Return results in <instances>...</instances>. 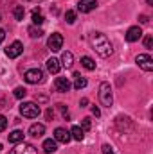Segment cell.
Returning <instances> with one entry per match:
<instances>
[{"instance_id":"obj_1","label":"cell","mask_w":153,"mask_h":154,"mask_svg":"<svg viewBox=\"0 0 153 154\" xmlns=\"http://www.w3.org/2000/svg\"><path fill=\"white\" fill-rule=\"evenodd\" d=\"M90 45H92V48H94L101 57H110V56L114 54V47H112L110 39L106 38L103 32H94V34L90 36Z\"/></svg>"},{"instance_id":"obj_2","label":"cell","mask_w":153,"mask_h":154,"mask_svg":"<svg viewBox=\"0 0 153 154\" xmlns=\"http://www.w3.org/2000/svg\"><path fill=\"white\" fill-rule=\"evenodd\" d=\"M99 100L106 108H110L114 104V95H112V88H110L108 82H101L99 84Z\"/></svg>"},{"instance_id":"obj_3","label":"cell","mask_w":153,"mask_h":154,"mask_svg":"<svg viewBox=\"0 0 153 154\" xmlns=\"http://www.w3.org/2000/svg\"><path fill=\"white\" fill-rule=\"evenodd\" d=\"M20 113L25 116V118H36L41 113V109H40V106H36L34 102H24V104H20Z\"/></svg>"},{"instance_id":"obj_4","label":"cell","mask_w":153,"mask_h":154,"mask_svg":"<svg viewBox=\"0 0 153 154\" xmlns=\"http://www.w3.org/2000/svg\"><path fill=\"white\" fill-rule=\"evenodd\" d=\"M43 77L45 74L40 70V68H31L24 74V79L29 82V84H38V82H43Z\"/></svg>"},{"instance_id":"obj_5","label":"cell","mask_w":153,"mask_h":154,"mask_svg":"<svg viewBox=\"0 0 153 154\" xmlns=\"http://www.w3.org/2000/svg\"><path fill=\"white\" fill-rule=\"evenodd\" d=\"M47 47H49V50H52V52L61 50V47H63V36H61L60 32L50 34L49 39H47Z\"/></svg>"},{"instance_id":"obj_6","label":"cell","mask_w":153,"mask_h":154,"mask_svg":"<svg viewBox=\"0 0 153 154\" xmlns=\"http://www.w3.org/2000/svg\"><path fill=\"white\" fill-rule=\"evenodd\" d=\"M135 61H137V65H139L144 72H151L153 70V59H151L150 54H139Z\"/></svg>"},{"instance_id":"obj_7","label":"cell","mask_w":153,"mask_h":154,"mask_svg":"<svg viewBox=\"0 0 153 154\" xmlns=\"http://www.w3.org/2000/svg\"><path fill=\"white\" fill-rule=\"evenodd\" d=\"M24 52V45L20 43V41H13L7 48H5V56L9 57V59H15V57H18L20 54Z\"/></svg>"},{"instance_id":"obj_8","label":"cell","mask_w":153,"mask_h":154,"mask_svg":"<svg viewBox=\"0 0 153 154\" xmlns=\"http://www.w3.org/2000/svg\"><path fill=\"white\" fill-rule=\"evenodd\" d=\"M11 154H38L36 151V147L34 145H31V143H22V145H16Z\"/></svg>"},{"instance_id":"obj_9","label":"cell","mask_w":153,"mask_h":154,"mask_svg":"<svg viewBox=\"0 0 153 154\" xmlns=\"http://www.w3.org/2000/svg\"><path fill=\"white\" fill-rule=\"evenodd\" d=\"M54 88H56V91H60V93H67V91L70 90V82H69L67 77H58V79L54 81Z\"/></svg>"},{"instance_id":"obj_10","label":"cell","mask_w":153,"mask_h":154,"mask_svg":"<svg viewBox=\"0 0 153 154\" xmlns=\"http://www.w3.org/2000/svg\"><path fill=\"white\" fill-rule=\"evenodd\" d=\"M54 140L56 142H61V143H69L70 142V133L63 127H56L54 131Z\"/></svg>"},{"instance_id":"obj_11","label":"cell","mask_w":153,"mask_h":154,"mask_svg":"<svg viewBox=\"0 0 153 154\" xmlns=\"http://www.w3.org/2000/svg\"><path fill=\"white\" fill-rule=\"evenodd\" d=\"M97 7V0H79L77 4V11L81 13H90Z\"/></svg>"},{"instance_id":"obj_12","label":"cell","mask_w":153,"mask_h":154,"mask_svg":"<svg viewBox=\"0 0 153 154\" xmlns=\"http://www.w3.org/2000/svg\"><path fill=\"white\" fill-rule=\"evenodd\" d=\"M141 36H142V29H141L139 25H133V27H130V29L126 31V39H128L130 43L137 41Z\"/></svg>"},{"instance_id":"obj_13","label":"cell","mask_w":153,"mask_h":154,"mask_svg":"<svg viewBox=\"0 0 153 154\" xmlns=\"http://www.w3.org/2000/svg\"><path fill=\"white\" fill-rule=\"evenodd\" d=\"M47 70L50 72V74H58L60 70H61V65H60V61L56 59V57H50V59H47Z\"/></svg>"},{"instance_id":"obj_14","label":"cell","mask_w":153,"mask_h":154,"mask_svg":"<svg viewBox=\"0 0 153 154\" xmlns=\"http://www.w3.org/2000/svg\"><path fill=\"white\" fill-rule=\"evenodd\" d=\"M43 133H45V125H43V124H33V125L29 127V134L34 136V138L43 136Z\"/></svg>"},{"instance_id":"obj_15","label":"cell","mask_w":153,"mask_h":154,"mask_svg":"<svg viewBox=\"0 0 153 154\" xmlns=\"http://www.w3.org/2000/svg\"><path fill=\"white\" fill-rule=\"evenodd\" d=\"M41 149H43V152L45 154H50V152H56L58 151V143H56V140H45L43 142V145H41Z\"/></svg>"},{"instance_id":"obj_16","label":"cell","mask_w":153,"mask_h":154,"mask_svg":"<svg viewBox=\"0 0 153 154\" xmlns=\"http://www.w3.org/2000/svg\"><path fill=\"white\" fill-rule=\"evenodd\" d=\"M61 65H63L65 68H72V65H74V56H72V52H63V54H61Z\"/></svg>"},{"instance_id":"obj_17","label":"cell","mask_w":153,"mask_h":154,"mask_svg":"<svg viewBox=\"0 0 153 154\" xmlns=\"http://www.w3.org/2000/svg\"><path fill=\"white\" fill-rule=\"evenodd\" d=\"M24 131H13V133H9V136H7V140L11 142V143H20V142H24Z\"/></svg>"},{"instance_id":"obj_18","label":"cell","mask_w":153,"mask_h":154,"mask_svg":"<svg viewBox=\"0 0 153 154\" xmlns=\"http://www.w3.org/2000/svg\"><path fill=\"white\" fill-rule=\"evenodd\" d=\"M86 84H88V82H86V79H85V77H81V74H74V88H76V90H83V88H86Z\"/></svg>"},{"instance_id":"obj_19","label":"cell","mask_w":153,"mask_h":154,"mask_svg":"<svg viewBox=\"0 0 153 154\" xmlns=\"http://www.w3.org/2000/svg\"><path fill=\"white\" fill-rule=\"evenodd\" d=\"M81 66L86 68V70H96V63H94V59L88 57V56H83V57H81Z\"/></svg>"},{"instance_id":"obj_20","label":"cell","mask_w":153,"mask_h":154,"mask_svg":"<svg viewBox=\"0 0 153 154\" xmlns=\"http://www.w3.org/2000/svg\"><path fill=\"white\" fill-rule=\"evenodd\" d=\"M70 134H72V138H74V140H77V142H81V140L85 138V131H83L79 125H74V127L70 129Z\"/></svg>"},{"instance_id":"obj_21","label":"cell","mask_w":153,"mask_h":154,"mask_svg":"<svg viewBox=\"0 0 153 154\" xmlns=\"http://www.w3.org/2000/svg\"><path fill=\"white\" fill-rule=\"evenodd\" d=\"M13 14H15V20H24V16H25V9H24V5H15V9H13Z\"/></svg>"},{"instance_id":"obj_22","label":"cell","mask_w":153,"mask_h":154,"mask_svg":"<svg viewBox=\"0 0 153 154\" xmlns=\"http://www.w3.org/2000/svg\"><path fill=\"white\" fill-rule=\"evenodd\" d=\"M33 23H34V25H41V23H43V16H41V13H40V7L33 11Z\"/></svg>"},{"instance_id":"obj_23","label":"cell","mask_w":153,"mask_h":154,"mask_svg":"<svg viewBox=\"0 0 153 154\" xmlns=\"http://www.w3.org/2000/svg\"><path fill=\"white\" fill-rule=\"evenodd\" d=\"M29 36L31 38H41L43 36V31L38 27H29Z\"/></svg>"},{"instance_id":"obj_24","label":"cell","mask_w":153,"mask_h":154,"mask_svg":"<svg viewBox=\"0 0 153 154\" xmlns=\"http://www.w3.org/2000/svg\"><path fill=\"white\" fill-rule=\"evenodd\" d=\"M25 95H27V90H25V88H22V86L15 88V97H16V99H24Z\"/></svg>"},{"instance_id":"obj_25","label":"cell","mask_w":153,"mask_h":154,"mask_svg":"<svg viewBox=\"0 0 153 154\" xmlns=\"http://www.w3.org/2000/svg\"><path fill=\"white\" fill-rule=\"evenodd\" d=\"M65 20H67V23H74L76 22V13L74 11H67L65 13Z\"/></svg>"},{"instance_id":"obj_26","label":"cell","mask_w":153,"mask_h":154,"mask_svg":"<svg viewBox=\"0 0 153 154\" xmlns=\"http://www.w3.org/2000/svg\"><path fill=\"white\" fill-rule=\"evenodd\" d=\"M58 109L63 113V118H65V120H69V118H70V115H69V109L65 108V104H58Z\"/></svg>"},{"instance_id":"obj_27","label":"cell","mask_w":153,"mask_h":154,"mask_svg":"<svg viewBox=\"0 0 153 154\" xmlns=\"http://www.w3.org/2000/svg\"><path fill=\"white\" fill-rule=\"evenodd\" d=\"M90 125H92V124H90V118H83V120H81V127H83V131H88Z\"/></svg>"},{"instance_id":"obj_28","label":"cell","mask_w":153,"mask_h":154,"mask_svg":"<svg viewBox=\"0 0 153 154\" xmlns=\"http://www.w3.org/2000/svg\"><path fill=\"white\" fill-rule=\"evenodd\" d=\"M5 127H7V118L4 115H0V133L5 131Z\"/></svg>"},{"instance_id":"obj_29","label":"cell","mask_w":153,"mask_h":154,"mask_svg":"<svg viewBox=\"0 0 153 154\" xmlns=\"http://www.w3.org/2000/svg\"><path fill=\"white\" fill-rule=\"evenodd\" d=\"M144 47L146 48H151L153 47V36H146L144 38Z\"/></svg>"},{"instance_id":"obj_30","label":"cell","mask_w":153,"mask_h":154,"mask_svg":"<svg viewBox=\"0 0 153 154\" xmlns=\"http://www.w3.org/2000/svg\"><path fill=\"white\" fill-rule=\"evenodd\" d=\"M103 154H115V152H114V149H112L108 143H105V145H103Z\"/></svg>"},{"instance_id":"obj_31","label":"cell","mask_w":153,"mask_h":154,"mask_svg":"<svg viewBox=\"0 0 153 154\" xmlns=\"http://www.w3.org/2000/svg\"><path fill=\"white\" fill-rule=\"evenodd\" d=\"M45 116H47V120H52V118H54V111H52V108H49V109L45 111Z\"/></svg>"},{"instance_id":"obj_32","label":"cell","mask_w":153,"mask_h":154,"mask_svg":"<svg viewBox=\"0 0 153 154\" xmlns=\"http://www.w3.org/2000/svg\"><path fill=\"white\" fill-rule=\"evenodd\" d=\"M92 115H96V116L101 115V111H99V108H97V106H92Z\"/></svg>"},{"instance_id":"obj_33","label":"cell","mask_w":153,"mask_h":154,"mask_svg":"<svg viewBox=\"0 0 153 154\" xmlns=\"http://www.w3.org/2000/svg\"><path fill=\"white\" fill-rule=\"evenodd\" d=\"M139 20H141V23H148V22H150L146 14H141V16H139Z\"/></svg>"},{"instance_id":"obj_34","label":"cell","mask_w":153,"mask_h":154,"mask_svg":"<svg viewBox=\"0 0 153 154\" xmlns=\"http://www.w3.org/2000/svg\"><path fill=\"white\" fill-rule=\"evenodd\" d=\"M4 38H5V31H4V29H0V45H2Z\"/></svg>"},{"instance_id":"obj_35","label":"cell","mask_w":153,"mask_h":154,"mask_svg":"<svg viewBox=\"0 0 153 154\" xmlns=\"http://www.w3.org/2000/svg\"><path fill=\"white\" fill-rule=\"evenodd\" d=\"M86 104H88V99H81V102H79V106H81V108H85Z\"/></svg>"},{"instance_id":"obj_36","label":"cell","mask_w":153,"mask_h":154,"mask_svg":"<svg viewBox=\"0 0 153 154\" xmlns=\"http://www.w3.org/2000/svg\"><path fill=\"white\" fill-rule=\"evenodd\" d=\"M0 149H2V145H0Z\"/></svg>"}]
</instances>
